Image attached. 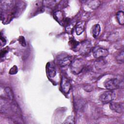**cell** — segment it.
<instances>
[{
  "mask_svg": "<svg viewBox=\"0 0 124 124\" xmlns=\"http://www.w3.org/2000/svg\"><path fill=\"white\" fill-rule=\"evenodd\" d=\"M7 47L3 48V49H2L1 50V52H0V57H3L5 55V54L7 52L8 50L7 49Z\"/></svg>",
  "mask_w": 124,
  "mask_h": 124,
  "instance_id": "ffe728a7",
  "label": "cell"
},
{
  "mask_svg": "<svg viewBox=\"0 0 124 124\" xmlns=\"http://www.w3.org/2000/svg\"><path fill=\"white\" fill-rule=\"evenodd\" d=\"M91 46V44L89 41H85L81 44V45L79 47V50L81 54L85 55L90 52Z\"/></svg>",
  "mask_w": 124,
  "mask_h": 124,
  "instance_id": "ba28073f",
  "label": "cell"
},
{
  "mask_svg": "<svg viewBox=\"0 0 124 124\" xmlns=\"http://www.w3.org/2000/svg\"><path fill=\"white\" fill-rule=\"evenodd\" d=\"M85 66V61L80 58L76 59L70 64V68L73 73L78 74L81 72Z\"/></svg>",
  "mask_w": 124,
  "mask_h": 124,
  "instance_id": "7a4b0ae2",
  "label": "cell"
},
{
  "mask_svg": "<svg viewBox=\"0 0 124 124\" xmlns=\"http://www.w3.org/2000/svg\"><path fill=\"white\" fill-rule=\"evenodd\" d=\"M54 16L55 18L56 19V20H57L60 23H61V21H62V20L63 19L62 14L60 11H57L56 13H55Z\"/></svg>",
  "mask_w": 124,
  "mask_h": 124,
  "instance_id": "2e32d148",
  "label": "cell"
},
{
  "mask_svg": "<svg viewBox=\"0 0 124 124\" xmlns=\"http://www.w3.org/2000/svg\"><path fill=\"white\" fill-rule=\"evenodd\" d=\"M11 108H12V109L13 110V111H14L15 113H16V114H17L18 115L20 114V113H21L20 109L18 105L16 103V102H14L12 103Z\"/></svg>",
  "mask_w": 124,
  "mask_h": 124,
  "instance_id": "9a60e30c",
  "label": "cell"
},
{
  "mask_svg": "<svg viewBox=\"0 0 124 124\" xmlns=\"http://www.w3.org/2000/svg\"><path fill=\"white\" fill-rule=\"evenodd\" d=\"M18 41L19 44L23 46H26V41L24 38V37L22 36H19L18 38Z\"/></svg>",
  "mask_w": 124,
  "mask_h": 124,
  "instance_id": "ac0fdd59",
  "label": "cell"
},
{
  "mask_svg": "<svg viewBox=\"0 0 124 124\" xmlns=\"http://www.w3.org/2000/svg\"><path fill=\"white\" fill-rule=\"evenodd\" d=\"M46 72L50 78H53L56 75V70L54 64L52 62H48L46 65Z\"/></svg>",
  "mask_w": 124,
  "mask_h": 124,
  "instance_id": "8992f818",
  "label": "cell"
},
{
  "mask_svg": "<svg viewBox=\"0 0 124 124\" xmlns=\"http://www.w3.org/2000/svg\"><path fill=\"white\" fill-rule=\"evenodd\" d=\"M124 50L122 49L116 57V60L119 63H123L124 62Z\"/></svg>",
  "mask_w": 124,
  "mask_h": 124,
  "instance_id": "e0dca14e",
  "label": "cell"
},
{
  "mask_svg": "<svg viewBox=\"0 0 124 124\" xmlns=\"http://www.w3.org/2000/svg\"><path fill=\"white\" fill-rule=\"evenodd\" d=\"M84 30V24L82 22H78L76 26V32L77 35H79L82 33Z\"/></svg>",
  "mask_w": 124,
  "mask_h": 124,
  "instance_id": "7c38bea8",
  "label": "cell"
},
{
  "mask_svg": "<svg viewBox=\"0 0 124 124\" xmlns=\"http://www.w3.org/2000/svg\"><path fill=\"white\" fill-rule=\"evenodd\" d=\"M115 97V92L113 90H108L101 94L99 97V100L103 104H107L112 102Z\"/></svg>",
  "mask_w": 124,
  "mask_h": 124,
  "instance_id": "3957f363",
  "label": "cell"
},
{
  "mask_svg": "<svg viewBox=\"0 0 124 124\" xmlns=\"http://www.w3.org/2000/svg\"><path fill=\"white\" fill-rule=\"evenodd\" d=\"M87 6L92 9H95L97 8L100 5V2L97 0H88L87 1Z\"/></svg>",
  "mask_w": 124,
  "mask_h": 124,
  "instance_id": "8fae6325",
  "label": "cell"
},
{
  "mask_svg": "<svg viewBox=\"0 0 124 124\" xmlns=\"http://www.w3.org/2000/svg\"><path fill=\"white\" fill-rule=\"evenodd\" d=\"M18 69L16 65H14L13 67H12L9 71V74L10 75H14L16 74L17 72Z\"/></svg>",
  "mask_w": 124,
  "mask_h": 124,
  "instance_id": "d6986e66",
  "label": "cell"
},
{
  "mask_svg": "<svg viewBox=\"0 0 124 124\" xmlns=\"http://www.w3.org/2000/svg\"><path fill=\"white\" fill-rule=\"evenodd\" d=\"M109 108L110 109L118 113H122L124 111V105L123 103H117L111 102L109 103Z\"/></svg>",
  "mask_w": 124,
  "mask_h": 124,
  "instance_id": "5b68a950",
  "label": "cell"
},
{
  "mask_svg": "<svg viewBox=\"0 0 124 124\" xmlns=\"http://www.w3.org/2000/svg\"><path fill=\"white\" fill-rule=\"evenodd\" d=\"M100 31H101L100 26L98 24H96L94 25L93 26L91 30L93 36L94 38H96L98 36L99 33L100 32Z\"/></svg>",
  "mask_w": 124,
  "mask_h": 124,
  "instance_id": "30bf717a",
  "label": "cell"
},
{
  "mask_svg": "<svg viewBox=\"0 0 124 124\" xmlns=\"http://www.w3.org/2000/svg\"><path fill=\"white\" fill-rule=\"evenodd\" d=\"M61 88L62 92L65 93H68L71 89V84L69 80L65 77H63L61 83Z\"/></svg>",
  "mask_w": 124,
  "mask_h": 124,
  "instance_id": "52a82bcc",
  "label": "cell"
},
{
  "mask_svg": "<svg viewBox=\"0 0 124 124\" xmlns=\"http://www.w3.org/2000/svg\"><path fill=\"white\" fill-rule=\"evenodd\" d=\"M72 62V58L71 56H67L64 57L59 61V64L61 67H65L70 65Z\"/></svg>",
  "mask_w": 124,
  "mask_h": 124,
  "instance_id": "9c48e42d",
  "label": "cell"
},
{
  "mask_svg": "<svg viewBox=\"0 0 124 124\" xmlns=\"http://www.w3.org/2000/svg\"><path fill=\"white\" fill-rule=\"evenodd\" d=\"M116 17L118 23L120 25L124 24V13L123 11H118L116 14Z\"/></svg>",
  "mask_w": 124,
  "mask_h": 124,
  "instance_id": "4fadbf2b",
  "label": "cell"
},
{
  "mask_svg": "<svg viewBox=\"0 0 124 124\" xmlns=\"http://www.w3.org/2000/svg\"><path fill=\"white\" fill-rule=\"evenodd\" d=\"M108 54L109 52L107 49L98 46L94 47L93 50V55L94 57L97 59L105 58Z\"/></svg>",
  "mask_w": 124,
  "mask_h": 124,
  "instance_id": "277c9868",
  "label": "cell"
},
{
  "mask_svg": "<svg viewBox=\"0 0 124 124\" xmlns=\"http://www.w3.org/2000/svg\"><path fill=\"white\" fill-rule=\"evenodd\" d=\"M104 86L108 90L123 88L124 86L123 80H119L116 78H108L104 82Z\"/></svg>",
  "mask_w": 124,
  "mask_h": 124,
  "instance_id": "6da1fadb",
  "label": "cell"
},
{
  "mask_svg": "<svg viewBox=\"0 0 124 124\" xmlns=\"http://www.w3.org/2000/svg\"><path fill=\"white\" fill-rule=\"evenodd\" d=\"M4 90L7 98L11 100H13L14 99V94L11 89L8 87H6L4 88Z\"/></svg>",
  "mask_w": 124,
  "mask_h": 124,
  "instance_id": "5bb4252c",
  "label": "cell"
}]
</instances>
